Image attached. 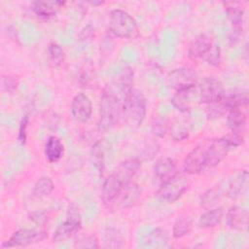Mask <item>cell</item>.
Masks as SVG:
<instances>
[{"label": "cell", "mask_w": 249, "mask_h": 249, "mask_svg": "<svg viewBox=\"0 0 249 249\" xmlns=\"http://www.w3.org/2000/svg\"><path fill=\"white\" fill-rule=\"evenodd\" d=\"M196 84L190 89L175 92L171 99V102L173 106L177 108V110L181 112H189L195 106L200 104Z\"/></svg>", "instance_id": "4fadbf2b"}, {"label": "cell", "mask_w": 249, "mask_h": 249, "mask_svg": "<svg viewBox=\"0 0 249 249\" xmlns=\"http://www.w3.org/2000/svg\"><path fill=\"white\" fill-rule=\"evenodd\" d=\"M75 246L78 248H90V249H94V248H98L99 244H98V239L95 235H87L85 237H82L81 239H79L78 241H76Z\"/></svg>", "instance_id": "1f68e13d"}, {"label": "cell", "mask_w": 249, "mask_h": 249, "mask_svg": "<svg viewBox=\"0 0 249 249\" xmlns=\"http://www.w3.org/2000/svg\"><path fill=\"white\" fill-rule=\"evenodd\" d=\"M151 129L156 136H165L168 129L167 119L164 116H155L151 123Z\"/></svg>", "instance_id": "f546056e"}, {"label": "cell", "mask_w": 249, "mask_h": 249, "mask_svg": "<svg viewBox=\"0 0 249 249\" xmlns=\"http://www.w3.org/2000/svg\"><path fill=\"white\" fill-rule=\"evenodd\" d=\"M141 189L139 186L133 182L127 183L117 199L115 200L111 209H125L132 206L140 197Z\"/></svg>", "instance_id": "9a60e30c"}, {"label": "cell", "mask_w": 249, "mask_h": 249, "mask_svg": "<svg viewBox=\"0 0 249 249\" xmlns=\"http://www.w3.org/2000/svg\"><path fill=\"white\" fill-rule=\"evenodd\" d=\"M232 148L227 137L206 139V169L217 166Z\"/></svg>", "instance_id": "52a82bcc"}, {"label": "cell", "mask_w": 249, "mask_h": 249, "mask_svg": "<svg viewBox=\"0 0 249 249\" xmlns=\"http://www.w3.org/2000/svg\"><path fill=\"white\" fill-rule=\"evenodd\" d=\"M198 81L196 72L189 67H181L170 71L166 76V85L175 92L195 86Z\"/></svg>", "instance_id": "5b68a950"}, {"label": "cell", "mask_w": 249, "mask_h": 249, "mask_svg": "<svg viewBox=\"0 0 249 249\" xmlns=\"http://www.w3.org/2000/svg\"><path fill=\"white\" fill-rule=\"evenodd\" d=\"M132 81H133V71L131 70L130 67H125L124 69H123L119 75L117 76V78L115 79L113 85L114 88H109L114 93H118V97L120 98V95H122V101L124 99V97L126 95V93L132 89ZM121 99V98H120Z\"/></svg>", "instance_id": "ffe728a7"}, {"label": "cell", "mask_w": 249, "mask_h": 249, "mask_svg": "<svg viewBox=\"0 0 249 249\" xmlns=\"http://www.w3.org/2000/svg\"><path fill=\"white\" fill-rule=\"evenodd\" d=\"M93 33H94V29L92 28V26H91V25H88V26H86V27L81 31L80 38H81V40L89 39V38L92 37Z\"/></svg>", "instance_id": "d590c367"}, {"label": "cell", "mask_w": 249, "mask_h": 249, "mask_svg": "<svg viewBox=\"0 0 249 249\" xmlns=\"http://www.w3.org/2000/svg\"><path fill=\"white\" fill-rule=\"evenodd\" d=\"M248 211L238 205H234L230 208L227 213L228 225L237 231H246L248 228Z\"/></svg>", "instance_id": "d6986e66"}, {"label": "cell", "mask_w": 249, "mask_h": 249, "mask_svg": "<svg viewBox=\"0 0 249 249\" xmlns=\"http://www.w3.org/2000/svg\"><path fill=\"white\" fill-rule=\"evenodd\" d=\"M64 147L62 142L56 136H50L45 144L44 153L50 162H56L63 155Z\"/></svg>", "instance_id": "cb8c5ba5"}, {"label": "cell", "mask_w": 249, "mask_h": 249, "mask_svg": "<svg viewBox=\"0 0 249 249\" xmlns=\"http://www.w3.org/2000/svg\"><path fill=\"white\" fill-rule=\"evenodd\" d=\"M193 229V220L188 216H180L173 225L172 235L175 238L183 237L191 232Z\"/></svg>", "instance_id": "484cf974"}, {"label": "cell", "mask_w": 249, "mask_h": 249, "mask_svg": "<svg viewBox=\"0 0 249 249\" xmlns=\"http://www.w3.org/2000/svg\"><path fill=\"white\" fill-rule=\"evenodd\" d=\"M82 229V222L79 211L76 207H70L68 210V216L64 222H62L54 231L53 235V242H61L73 234L80 231Z\"/></svg>", "instance_id": "9c48e42d"}, {"label": "cell", "mask_w": 249, "mask_h": 249, "mask_svg": "<svg viewBox=\"0 0 249 249\" xmlns=\"http://www.w3.org/2000/svg\"><path fill=\"white\" fill-rule=\"evenodd\" d=\"M224 216V209L222 207L213 208L204 212L198 220V227L202 229H209L215 227L220 223Z\"/></svg>", "instance_id": "d4e9b609"}, {"label": "cell", "mask_w": 249, "mask_h": 249, "mask_svg": "<svg viewBox=\"0 0 249 249\" xmlns=\"http://www.w3.org/2000/svg\"><path fill=\"white\" fill-rule=\"evenodd\" d=\"M247 107H237L228 112V124L232 133L243 134L246 126Z\"/></svg>", "instance_id": "7402d4cb"}, {"label": "cell", "mask_w": 249, "mask_h": 249, "mask_svg": "<svg viewBox=\"0 0 249 249\" xmlns=\"http://www.w3.org/2000/svg\"><path fill=\"white\" fill-rule=\"evenodd\" d=\"M2 85L3 87H7L8 90H10V89H14L17 87V82L13 77L7 76V78L2 79Z\"/></svg>", "instance_id": "e575fe53"}, {"label": "cell", "mask_w": 249, "mask_h": 249, "mask_svg": "<svg viewBox=\"0 0 249 249\" xmlns=\"http://www.w3.org/2000/svg\"><path fill=\"white\" fill-rule=\"evenodd\" d=\"M48 53H49V59L54 67L59 66L64 60V52L57 43L52 42L49 45Z\"/></svg>", "instance_id": "83f0119b"}, {"label": "cell", "mask_w": 249, "mask_h": 249, "mask_svg": "<svg viewBox=\"0 0 249 249\" xmlns=\"http://www.w3.org/2000/svg\"><path fill=\"white\" fill-rule=\"evenodd\" d=\"M179 172L175 161L168 157H163L159 159L154 166L155 177L158 181L161 183L166 182L167 180L174 177Z\"/></svg>", "instance_id": "2e32d148"}, {"label": "cell", "mask_w": 249, "mask_h": 249, "mask_svg": "<svg viewBox=\"0 0 249 249\" xmlns=\"http://www.w3.org/2000/svg\"><path fill=\"white\" fill-rule=\"evenodd\" d=\"M27 124H28V115H24V117L22 118V120L20 122L19 129H18V139L21 144H24L25 140H26Z\"/></svg>", "instance_id": "836d02e7"}, {"label": "cell", "mask_w": 249, "mask_h": 249, "mask_svg": "<svg viewBox=\"0 0 249 249\" xmlns=\"http://www.w3.org/2000/svg\"><path fill=\"white\" fill-rule=\"evenodd\" d=\"M220 190L217 188H213L205 192L201 197V205L204 208H208L213 206L220 197Z\"/></svg>", "instance_id": "4dcf8cb0"}, {"label": "cell", "mask_w": 249, "mask_h": 249, "mask_svg": "<svg viewBox=\"0 0 249 249\" xmlns=\"http://www.w3.org/2000/svg\"><path fill=\"white\" fill-rule=\"evenodd\" d=\"M110 31L119 38H134L138 34L136 20L125 11L115 9L110 13Z\"/></svg>", "instance_id": "3957f363"}, {"label": "cell", "mask_w": 249, "mask_h": 249, "mask_svg": "<svg viewBox=\"0 0 249 249\" xmlns=\"http://www.w3.org/2000/svg\"><path fill=\"white\" fill-rule=\"evenodd\" d=\"M224 5L226 7L227 15L232 27V36L231 37V40L237 39V37L242 33L244 12L235 3L226 2L224 3Z\"/></svg>", "instance_id": "e0dca14e"}, {"label": "cell", "mask_w": 249, "mask_h": 249, "mask_svg": "<svg viewBox=\"0 0 249 249\" xmlns=\"http://www.w3.org/2000/svg\"><path fill=\"white\" fill-rule=\"evenodd\" d=\"M71 113L77 122H88L92 113V104L89 97L84 92L77 93L72 99Z\"/></svg>", "instance_id": "5bb4252c"}, {"label": "cell", "mask_w": 249, "mask_h": 249, "mask_svg": "<svg viewBox=\"0 0 249 249\" xmlns=\"http://www.w3.org/2000/svg\"><path fill=\"white\" fill-rule=\"evenodd\" d=\"M200 104L209 105L218 100L224 93L222 83L214 77H205L196 84Z\"/></svg>", "instance_id": "30bf717a"}, {"label": "cell", "mask_w": 249, "mask_h": 249, "mask_svg": "<svg viewBox=\"0 0 249 249\" xmlns=\"http://www.w3.org/2000/svg\"><path fill=\"white\" fill-rule=\"evenodd\" d=\"M206 169V140L198 143L185 158L183 170L187 174H199Z\"/></svg>", "instance_id": "8fae6325"}, {"label": "cell", "mask_w": 249, "mask_h": 249, "mask_svg": "<svg viewBox=\"0 0 249 249\" xmlns=\"http://www.w3.org/2000/svg\"><path fill=\"white\" fill-rule=\"evenodd\" d=\"M146 99L141 91L130 89L123 99L122 115L127 124L139 127L146 116Z\"/></svg>", "instance_id": "7a4b0ae2"}, {"label": "cell", "mask_w": 249, "mask_h": 249, "mask_svg": "<svg viewBox=\"0 0 249 249\" xmlns=\"http://www.w3.org/2000/svg\"><path fill=\"white\" fill-rule=\"evenodd\" d=\"M111 158V144L106 139H98L91 148L90 160L98 172H103Z\"/></svg>", "instance_id": "7c38bea8"}, {"label": "cell", "mask_w": 249, "mask_h": 249, "mask_svg": "<svg viewBox=\"0 0 249 249\" xmlns=\"http://www.w3.org/2000/svg\"><path fill=\"white\" fill-rule=\"evenodd\" d=\"M205 59L211 65H214V66L219 65V63L221 61V50H220L219 45H214V46L212 45L210 51L205 55Z\"/></svg>", "instance_id": "d6a6232c"}, {"label": "cell", "mask_w": 249, "mask_h": 249, "mask_svg": "<svg viewBox=\"0 0 249 249\" xmlns=\"http://www.w3.org/2000/svg\"><path fill=\"white\" fill-rule=\"evenodd\" d=\"M248 186V171L241 170L235 174L228 183L227 196L231 199H236L244 194Z\"/></svg>", "instance_id": "44dd1931"}, {"label": "cell", "mask_w": 249, "mask_h": 249, "mask_svg": "<svg viewBox=\"0 0 249 249\" xmlns=\"http://www.w3.org/2000/svg\"><path fill=\"white\" fill-rule=\"evenodd\" d=\"M123 101L109 89H105L100 99L98 130L106 132L111 130L119 122L122 115Z\"/></svg>", "instance_id": "6da1fadb"}, {"label": "cell", "mask_w": 249, "mask_h": 249, "mask_svg": "<svg viewBox=\"0 0 249 249\" xmlns=\"http://www.w3.org/2000/svg\"><path fill=\"white\" fill-rule=\"evenodd\" d=\"M171 137L174 141H183L190 135L189 125L184 122H176L170 128Z\"/></svg>", "instance_id": "f1b7e54d"}, {"label": "cell", "mask_w": 249, "mask_h": 249, "mask_svg": "<svg viewBox=\"0 0 249 249\" xmlns=\"http://www.w3.org/2000/svg\"><path fill=\"white\" fill-rule=\"evenodd\" d=\"M131 180L126 179L117 170L109 175L103 183L101 198L104 205L108 208H112L115 200L124 188V186L129 183Z\"/></svg>", "instance_id": "8992f818"}, {"label": "cell", "mask_w": 249, "mask_h": 249, "mask_svg": "<svg viewBox=\"0 0 249 249\" xmlns=\"http://www.w3.org/2000/svg\"><path fill=\"white\" fill-rule=\"evenodd\" d=\"M64 4L65 2L62 1H34L32 2V10L37 17L49 19L54 17Z\"/></svg>", "instance_id": "603a6c76"}, {"label": "cell", "mask_w": 249, "mask_h": 249, "mask_svg": "<svg viewBox=\"0 0 249 249\" xmlns=\"http://www.w3.org/2000/svg\"><path fill=\"white\" fill-rule=\"evenodd\" d=\"M54 189V184L49 177H41L36 181L33 187V195L37 197L48 196Z\"/></svg>", "instance_id": "4316f807"}, {"label": "cell", "mask_w": 249, "mask_h": 249, "mask_svg": "<svg viewBox=\"0 0 249 249\" xmlns=\"http://www.w3.org/2000/svg\"><path fill=\"white\" fill-rule=\"evenodd\" d=\"M48 234L44 231L35 229H20L15 231L12 236L2 244V248L27 246L45 240Z\"/></svg>", "instance_id": "ba28073f"}, {"label": "cell", "mask_w": 249, "mask_h": 249, "mask_svg": "<svg viewBox=\"0 0 249 249\" xmlns=\"http://www.w3.org/2000/svg\"><path fill=\"white\" fill-rule=\"evenodd\" d=\"M190 184L191 181L188 174L184 171H179L174 177L160 184V187L156 193V196L166 202H174L183 196L190 187Z\"/></svg>", "instance_id": "277c9868"}, {"label": "cell", "mask_w": 249, "mask_h": 249, "mask_svg": "<svg viewBox=\"0 0 249 249\" xmlns=\"http://www.w3.org/2000/svg\"><path fill=\"white\" fill-rule=\"evenodd\" d=\"M211 47V39L205 34H200L196 37L190 44L188 49V57L191 60H196L198 58L205 57Z\"/></svg>", "instance_id": "ac0fdd59"}]
</instances>
